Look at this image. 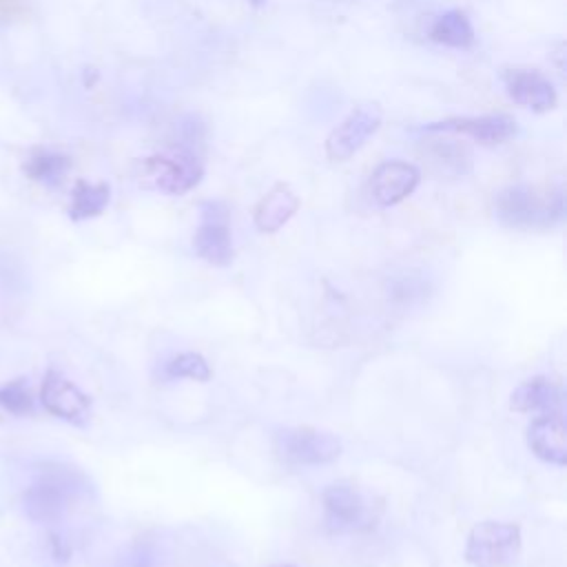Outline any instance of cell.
<instances>
[{
    "label": "cell",
    "mask_w": 567,
    "mask_h": 567,
    "mask_svg": "<svg viewBox=\"0 0 567 567\" xmlns=\"http://www.w3.org/2000/svg\"><path fill=\"white\" fill-rule=\"evenodd\" d=\"M520 527L514 523H476L465 540V560L474 567H509L520 556Z\"/></svg>",
    "instance_id": "3957f363"
},
{
    "label": "cell",
    "mask_w": 567,
    "mask_h": 567,
    "mask_svg": "<svg viewBox=\"0 0 567 567\" xmlns=\"http://www.w3.org/2000/svg\"><path fill=\"white\" fill-rule=\"evenodd\" d=\"M78 476L64 467H47L27 487L22 503L24 512L35 523H55L64 516L78 492Z\"/></svg>",
    "instance_id": "5b68a950"
},
{
    "label": "cell",
    "mask_w": 567,
    "mask_h": 567,
    "mask_svg": "<svg viewBox=\"0 0 567 567\" xmlns=\"http://www.w3.org/2000/svg\"><path fill=\"white\" fill-rule=\"evenodd\" d=\"M204 175L202 162L188 153L177 151L171 155H153L140 162L137 182L142 188L162 190L168 195H184L199 184Z\"/></svg>",
    "instance_id": "8992f818"
},
{
    "label": "cell",
    "mask_w": 567,
    "mask_h": 567,
    "mask_svg": "<svg viewBox=\"0 0 567 567\" xmlns=\"http://www.w3.org/2000/svg\"><path fill=\"white\" fill-rule=\"evenodd\" d=\"M381 117H383V113H381L379 104H374V102L359 104L326 137V155L332 162L350 159L368 142V137H372L377 133V128L381 126Z\"/></svg>",
    "instance_id": "52a82bcc"
},
{
    "label": "cell",
    "mask_w": 567,
    "mask_h": 567,
    "mask_svg": "<svg viewBox=\"0 0 567 567\" xmlns=\"http://www.w3.org/2000/svg\"><path fill=\"white\" fill-rule=\"evenodd\" d=\"M166 374L173 379H193V381H208L210 365L197 352H179L166 363Z\"/></svg>",
    "instance_id": "44dd1931"
},
{
    "label": "cell",
    "mask_w": 567,
    "mask_h": 567,
    "mask_svg": "<svg viewBox=\"0 0 567 567\" xmlns=\"http://www.w3.org/2000/svg\"><path fill=\"white\" fill-rule=\"evenodd\" d=\"M33 403H35L33 390L24 377L11 379L0 385V408L2 410L24 416V414L33 412Z\"/></svg>",
    "instance_id": "ffe728a7"
},
{
    "label": "cell",
    "mask_w": 567,
    "mask_h": 567,
    "mask_svg": "<svg viewBox=\"0 0 567 567\" xmlns=\"http://www.w3.org/2000/svg\"><path fill=\"white\" fill-rule=\"evenodd\" d=\"M419 179H421V173L414 164L403 159L383 162L374 168L370 177L372 197L381 206H394L414 193V188L419 186Z\"/></svg>",
    "instance_id": "7c38bea8"
},
{
    "label": "cell",
    "mask_w": 567,
    "mask_h": 567,
    "mask_svg": "<svg viewBox=\"0 0 567 567\" xmlns=\"http://www.w3.org/2000/svg\"><path fill=\"white\" fill-rule=\"evenodd\" d=\"M248 2H250L252 7H257V9H259V7H264L268 0H248Z\"/></svg>",
    "instance_id": "7402d4cb"
},
{
    "label": "cell",
    "mask_w": 567,
    "mask_h": 567,
    "mask_svg": "<svg viewBox=\"0 0 567 567\" xmlns=\"http://www.w3.org/2000/svg\"><path fill=\"white\" fill-rule=\"evenodd\" d=\"M277 567H292V565H277Z\"/></svg>",
    "instance_id": "603a6c76"
},
{
    "label": "cell",
    "mask_w": 567,
    "mask_h": 567,
    "mask_svg": "<svg viewBox=\"0 0 567 567\" xmlns=\"http://www.w3.org/2000/svg\"><path fill=\"white\" fill-rule=\"evenodd\" d=\"M527 445L540 461L563 467L567 463V430L563 412L534 416L527 425Z\"/></svg>",
    "instance_id": "4fadbf2b"
},
{
    "label": "cell",
    "mask_w": 567,
    "mask_h": 567,
    "mask_svg": "<svg viewBox=\"0 0 567 567\" xmlns=\"http://www.w3.org/2000/svg\"><path fill=\"white\" fill-rule=\"evenodd\" d=\"M109 202H111V186L106 182L78 179L73 190H71L69 217L73 221L97 217V215L104 213Z\"/></svg>",
    "instance_id": "2e32d148"
},
{
    "label": "cell",
    "mask_w": 567,
    "mask_h": 567,
    "mask_svg": "<svg viewBox=\"0 0 567 567\" xmlns=\"http://www.w3.org/2000/svg\"><path fill=\"white\" fill-rule=\"evenodd\" d=\"M509 408L520 414L563 412V390L547 377H532L523 381L509 396Z\"/></svg>",
    "instance_id": "5bb4252c"
},
{
    "label": "cell",
    "mask_w": 567,
    "mask_h": 567,
    "mask_svg": "<svg viewBox=\"0 0 567 567\" xmlns=\"http://www.w3.org/2000/svg\"><path fill=\"white\" fill-rule=\"evenodd\" d=\"M430 38L434 42L452 47V49H467L474 42V29H472V22L465 16V11L450 9L434 20V24L430 29Z\"/></svg>",
    "instance_id": "ac0fdd59"
},
{
    "label": "cell",
    "mask_w": 567,
    "mask_h": 567,
    "mask_svg": "<svg viewBox=\"0 0 567 567\" xmlns=\"http://www.w3.org/2000/svg\"><path fill=\"white\" fill-rule=\"evenodd\" d=\"M321 503L328 529L339 534L368 532L381 516V501L372 492L348 481L328 485L321 494Z\"/></svg>",
    "instance_id": "7a4b0ae2"
},
{
    "label": "cell",
    "mask_w": 567,
    "mask_h": 567,
    "mask_svg": "<svg viewBox=\"0 0 567 567\" xmlns=\"http://www.w3.org/2000/svg\"><path fill=\"white\" fill-rule=\"evenodd\" d=\"M427 155L443 173H465L470 166V151L454 140H434L427 146Z\"/></svg>",
    "instance_id": "d6986e66"
},
{
    "label": "cell",
    "mask_w": 567,
    "mask_h": 567,
    "mask_svg": "<svg viewBox=\"0 0 567 567\" xmlns=\"http://www.w3.org/2000/svg\"><path fill=\"white\" fill-rule=\"evenodd\" d=\"M501 80L509 100L518 106L532 109L536 113L551 111L556 106V91L551 82L536 69H505Z\"/></svg>",
    "instance_id": "8fae6325"
},
{
    "label": "cell",
    "mask_w": 567,
    "mask_h": 567,
    "mask_svg": "<svg viewBox=\"0 0 567 567\" xmlns=\"http://www.w3.org/2000/svg\"><path fill=\"white\" fill-rule=\"evenodd\" d=\"M71 168V159L64 153H55L49 148H35L27 162H24V173L29 179L44 184L49 188H55L64 182L66 173Z\"/></svg>",
    "instance_id": "e0dca14e"
},
{
    "label": "cell",
    "mask_w": 567,
    "mask_h": 567,
    "mask_svg": "<svg viewBox=\"0 0 567 567\" xmlns=\"http://www.w3.org/2000/svg\"><path fill=\"white\" fill-rule=\"evenodd\" d=\"M193 248L213 266H228L233 261L228 210L221 202L202 204V221L193 235Z\"/></svg>",
    "instance_id": "ba28073f"
},
{
    "label": "cell",
    "mask_w": 567,
    "mask_h": 567,
    "mask_svg": "<svg viewBox=\"0 0 567 567\" xmlns=\"http://www.w3.org/2000/svg\"><path fill=\"white\" fill-rule=\"evenodd\" d=\"M299 210V197L288 184H275L255 206V226L261 233H277Z\"/></svg>",
    "instance_id": "9a60e30c"
},
{
    "label": "cell",
    "mask_w": 567,
    "mask_h": 567,
    "mask_svg": "<svg viewBox=\"0 0 567 567\" xmlns=\"http://www.w3.org/2000/svg\"><path fill=\"white\" fill-rule=\"evenodd\" d=\"M272 447L286 465L295 467L326 465L341 454V441L332 432L310 425H295L275 432Z\"/></svg>",
    "instance_id": "277c9868"
},
{
    "label": "cell",
    "mask_w": 567,
    "mask_h": 567,
    "mask_svg": "<svg viewBox=\"0 0 567 567\" xmlns=\"http://www.w3.org/2000/svg\"><path fill=\"white\" fill-rule=\"evenodd\" d=\"M494 213L507 228H547L558 224L565 215L563 190L556 188L540 195L525 184L507 186L496 195Z\"/></svg>",
    "instance_id": "6da1fadb"
},
{
    "label": "cell",
    "mask_w": 567,
    "mask_h": 567,
    "mask_svg": "<svg viewBox=\"0 0 567 567\" xmlns=\"http://www.w3.org/2000/svg\"><path fill=\"white\" fill-rule=\"evenodd\" d=\"M40 401L44 410L69 423H82L89 416L91 399L66 377L55 370H49L42 379Z\"/></svg>",
    "instance_id": "30bf717a"
},
{
    "label": "cell",
    "mask_w": 567,
    "mask_h": 567,
    "mask_svg": "<svg viewBox=\"0 0 567 567\" xmlns=\"http://www.w3.org/2000/svg\"><path fill=\"white\" fill-rule=\"evenodd\" d=\"M423 133H463L470 140L494 146L503 144L516 135V122L507 115H467V117H450L441 122L425 124Z\"/></svg>",
    "instance_id": "9c48e42d"
}]
</instances>
